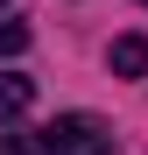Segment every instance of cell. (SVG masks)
<instances>
[{
    "label": "cell",
    "mask_w": 148,
    "mask_h": 155,
    "mask_svg": "<svg viewBox=\"0 0 148 155\" xmlns=\"http://www.w3.org/2000/svg\"><path fill=\"white\" fill-rule=\"evenodd\" d=\"M106 148H113V134L99 113H57L42 127V155H106Z\"/></svg>",
    "instance_id": "obj_1"
},
{
    "label": "cell",
    "mask_w": 148,
    "mask_h": 155,
    "mask_svg": "<svg viewBox=\"0 0 148 155\" xmlns=\"http://www.w3.org/2000/svg\"><path fill=\"white\" fill-rule=\"evenodd\" d=\"M113 71L120 78H148V35H120L113 42Z\"/></svg>",
    "instance_id": "obj_2"
},
{
    "label": "cell",
    "mask_w": 148,
    "mask_h": 155,
    "mask_svg": "<svg viewBox=\"0 0 148 155\" xmlns=\"http://www.w3.org/2000/svg\"><path fill=\"white\" fill-rule=\"evenodd\" d=\"M28 99H35V85H28V78H14V71H0V120H14V113H28Z\"/></svg>",
    "instance_id": "obj_3"
},
{
    "label": "cell",
    "mask_w": 148,
    "mask_h": 155,
    "mask_svg": "<svg viewBox=\"0 0 148 155\" xmlns=\"http://www.w3.org/2000/svg\"><path fill=\"white\" fill-rule=\"evenodd\" d=\"M0 155H42V127L35 134H0Z\"/></svg>",
    "instance_id": "obj_4"
},
{
    "label": "cell",
    "mask_w": 148,
    "mask_h": 155,
    "mask_svg": "<svg viewBox=\"0 0 148 155\" xmlns=\"http://www.w3.org/2000/svg\"><path fill=\"white\" fill-rule=\"evenodd\" d=\"M21 49H28V28L21 21H0V57H21Z\"/></svg>",
    "instance_id": "obj_5"
},
{
    "label": "cell",
    "mask_w": 148,
    "mask_h": 155,
    "mask_svg": "<svg viewBox=\"0 0 148 155\" xmlns=\"http://www.w3.org/2000/svg\"><path fill=\"white\" fill-rule=\"evenodd\" d=\"M0 7H7V0H0Z\"/></svg>",
    "instance_id": "obj_6"
}]
</instances>
